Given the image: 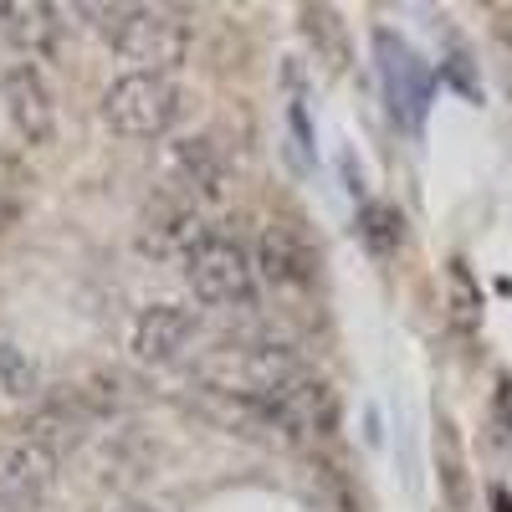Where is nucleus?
<instances>
[{"mask_svg": "<svg viewBox=\"0 0 512 512\" xmlns=\"http://www.w3.org/2000/svg\"><path fill=\"white\" fill-rule=\"evenodd\" d=\"M200 379L216 395L262 400V395L287 390L292 379H303V364H297L292 344H277V338H241V344H226L210 359H200Z\"/></svg>", "mask_w": 512, "mask_h": 512, "instance_id": "nucleus-1", "label": "nucleus"}, {"mask_svg": "<svg viewBox=\"0 0 512 512\" xmlns=\"http://www.w3.org/2000/svg\"><path fill=\"white\" fill-rule=\"evenodd\" d=\"M88 16H98L103 41L128 62H139V72L169 77V67L185 62V26L175 16L149 6H88Z\"/></svg>", "mask_w": 512, "mask_h": 512, "instance_id": "nucleus-2", "label": "nucleus"}, {"mask_svg": "<svg viewBox=\"0 0 512 512\" xmlns=\"http://www.w3.org/2000/svg\"><path fill=\"white\" fill-rule=\"evenodd\" d=\"M180 118V88L159 72H123L103 93V123L123 139H164Z\"/></svg>", "mask_w": 512, "mask_h": 512, "instance_id": "nucleus-3", "label": "nucleus"}, {"mask_svg": "<svg viewBox=\"0 0 512 512\" xmlns=\"http://www.w3.org/2000/svg\"><path fill=\"white\" fill-rule=\"evenodd\" d=\"M185 277H190L195 297L210 308H251L256 303V262L226 231H210L195 246V256L185 262Z\"/></svg>", "mask_w": 512, "mask_h": 512, "instance_id": "nucleus-4", "label": "nucleus"}, {"mask_svg": "<svg viewBox=\"0 0 512 512\" xmlns=\"http://www.w3.org/2000/svg\"><path fill=\"white\" fill-rule=\"evenodd\" d=\"M374 62H379V82H384V98H390V113L405 128H420L425 113H431V98H436L431 67H425L420 52L395 31H374Z\"/></svg>", "mask_w": 512, "mask_h": 512, "instance_id": "nucleus-5", "label": "nucleus"}, {"mask_svg": "<svg viewBox=\"0 0 512 512\" xmlns=\"http://www.w3.org/2000/svg\"><path fill=\"white\" fill-rule=\"evenodd\" d=\"M164 180L190 200H216L231 180V164L216 139L195 134V139H175L164 149Z\"/></svg>", "mask_w": 512, "mask_h": 512, "instance_id": "nucleus-6", "label": "nucleus"}, {"mask_svg": "<svg viewBox=\"0 0 512 512\" xmlns=\"http://www.w3.org/2000/svg\"><path fill=\"white\" fill-rule=\"evenodd\" d=\"M195 338H200V313L195 308H185V303H154V308L139 313L128 344H134V359H144V364H175Z\"/></svg>", "mask_w": 512, "mask_h": 512, "instance_id": "nucleus-7", "label": "nucleus"}, {"mask_svg": "<svg viewBox=\"0 0 512 512\" xmlns=\"http://www.w3.org/2000/svg\"><path fill=\"white\" fill-rule=\"evenodd\" d=\"M57 461L47 446L21 441L11 451H0V512H36L52 492Z\"/></svg>", "mask_w": 512, "mask_h": 512, "instance_id": "nucleus-8", "label": "nucleus"}, {"mask_svg": "<svg viewBox=\"0 0 512 512\" xmlns=\"http://www.w3.org/2000/svg\"><path fill=\"white\" fill-rule=\"evenodd\" d=\"M216 231V226H205L200 216H195V205H159L154 216L144 221V236H139V246L154 256V262H190L195 256V246Z\"/></svg>", "mask_w": 512, "mask_h": 512, "instance_id": "nucleus-9", "label": "nucleus"}, {"mask_svg": "<svg viewBox=\"0 0 512 512\" xmlns=\"http://www.w3.org/2000/svg\"><path fill=\"white\" fill-rule=\"evenodd\" d=\"M6 108H11L16 128H21L31 144H47L52 139V128H57L52 88H47V77H41L31 62H21V67L6 72Z\"/></svg>", "mask_w": 512, "mask_h": 512, "instance_id": "nucleus-10", "label": "nucleus"}, {"mask_svg": "<svg viewBox=\"0 0 512 512\" xmlns=\"http://www.w3.org/2000/svg\"><path fill=\"white\" fill-rule=\"evenodd\" d=\"M313 246L297 236L292 226H267L256 241V272L272 287H308L313 282Z\"/></svg>", "mask_w": 512, "mask_h": 512, "instance_id": "nucleus-11", "label": "nucleus"}, {"mask_svg": "<svg viewBox=\"0 0 512 512\" xmlns=\"http://www.w3.org/2000/svg\"><path fill=\"white\" fill-rule=\"evenodd\" d=\"M0 16H6V36L21 52H31V57L52 52V41H57V11L52 6H0Z\"/></svg>", "mask_w": 512, "mask_h": 512, "instance_id": "nucleus-12", "label": "nucleus"}, {"mask_svg": "<svg viewBox=\"0 0 512 512\" xmlns=\"http://www.w3.org/2000/svg\"><path fill=\"white\" fill-rule=\"evenodd\" d=\"M359 241L374 251V256H395L400 241H405V216L384 200H364L359 205Z\"/></svg>", "mask_w": 512, "mask_h": 512, "instance_id": "nucleus-13", "label": "nucleus"}, {"mask_svg": "<svg viewBox=\"0 0 512 512\" xmlns=\"http://www.w3.org/2000/svg\"><path fill=\"white\" fill-rule=\"evenodd\" d=\"M0 390L16 395V400L36 395V364L11 344V338H0Z\"/></svg>", "mask_w": 512, "mask_h": 512, "instance_id": "nucleus-14", "label": "nucleus"}, {"mask_svg": "<svg viewBox=\"0 0 512 512\" xmlns=\"http://www.w3.org/2000/svg\"><path fill=\"white\" fill-rule=\"evenodd\" d=\"M451 297H456V318H461V328H477V318H482V297H477V287H472V272H466V262H451Z\"/></svg>", "mask_w": 512, "mask_h": 512, "instance_id": "nucleus-15", "label": "nucleus"}, {"mask_svg": "<svg viewBox=\"0 0 512 512\" xmlns=\"http://www.w3.org/2000/svg\"><path fill=\"white\" fill-rule=\"evenodd\" d=\"M287 123H292V139H297V159L313 154V128H308V108H303V93L287 103Z\"/></svg>", "mask_w": 512, "mask_h": 512, "instance_id": "nucleus-16", "label": "nucleus"}, {"mask_svg": "<svg viewBox=\"0 0 512 512\" xmlns=\"http://www.w3.org/2000/svg\"><path fill=\"white\" fill-rule=\"evenodd\" d=\"M344 180H349V195H354V200H364V175L354 169V154H344Z\"/></svg>", "mask_w": 512, "mask_h": 512, "instance_id": "nucleus-17", "label": "nucleus"}, {"mask_svg": "<svg viewBox=\"0 0 512 512\" xmlns=\"http://www.w3.org/2000/svg\"><path fill=\"white\" fill-rule=\"evenodd\" d=\"M497 405H502V425H512V379H502V390H497Z\"/></svg>", "mask_w": 512, "mask_h": 512, "instance_id": "nucleus-18", "label": "nucleus"}, {"mask_svg": "<svg viewBox=\"0 0 512 512\" xmlns=\"http://www.w3.org/2000/svg\"><path fill=\"white\" fill-rule=\"evenodd\" d=\"M492 512H512V492L497 487V492H492Z\"/></svg>", "mask_w": 512, "mask_h": 512, "instance_id": "nucleus-19", "label": "nucleus"}, {"mask_svg": "<svg viewBox=\"0 0 512 512\" xmlns=\"http://www.w3.org/2000/svg\"><path fill=\"white\" fill-rule=\"evenodd\" d=\"M507 41H512V21H507Z\"/></svg>", "mask_w": 512, "mask_h": 512, "instance_id": "nucleus-20", "label": "nucleus"}]
</instances>
